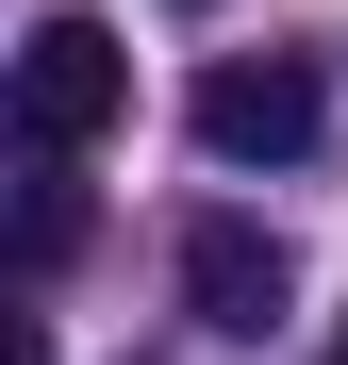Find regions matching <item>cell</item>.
Masks as SVG:
<instances>
[{
	"label": "cell",
	"instance_id": "cell-1",
	"mask_svg": "<svg viewBox=\"0 0 348 365\" xmlns=\"http://www.w3.org/2000/svg\"><path fill=\"white\" fill-rule=\"evenodd\" d=\"M183 116H199V150H216V166H299L332 100H315V67H299V50H216Z\"/></svg>",
	"mask_w": 348,
	"mask_h": 365
},
{
	"label": "cell",
	"instance_id": "cell-2",
	"mask_svg": "<svg viewBox=\"0 0 348 365\" xmlns=\"http://www.w3.org/2000/svg\"><path fill=\"white\" fill-rule=\"evenodd\" d=\"M116 116H133V50H116L100 17H33V50H17V133H33V150H100Z\"/></svg>",
	"mask_w": 348,
	"mask_h": 365
},
{
	"label": "cell",
	"instance_id": "cell-3",
	"mask_svg": "<svg viewBox=\"0 0 348 365\" xmlns=\"http://www.w3.org/2000/svg\"><path fill=\"white\" fill-rule=\"evenodd\" d=\"M183 316L232 332V349H265L282 316H299V250H282L265 216H199V232H183Z\"/></svg>",
	"mask_w": 348,
	"mask_h": 365
},
{
	"label": "cell",
	"instance_id": "cell-4",
	"mask_svg": "<svg viewBox=\"0 0 348 365\" xmlns=\"http://www.w3.org/2000/svg\"><path fill=\"white\" fill-rule=\"evenodd\" d=\"M67 250H83V200H67V150H33V200H17V266L50 282Z\"/></svg>",
	"mask_w": 348,
	"mask_h": 365
}]
</instances>
